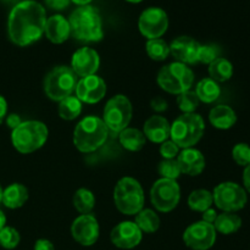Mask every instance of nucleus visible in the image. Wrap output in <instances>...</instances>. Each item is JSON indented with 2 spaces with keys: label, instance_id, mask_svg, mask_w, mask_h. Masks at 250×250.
Returning <instances> with one entry per match:
<instances>
[{
  "label": "nucleus",
  "instance_id": "412c9836",
  "mask_svg": "<svg viewBox=\"0 0 250 250\" xmlns=\"http://www.w3.org/2000/svg\"><path fill=\"white\" fill-rule=\"evenodd\" d=\"M44 34L54 44H61L71 36V28L68 20L62 15H53L45 22Z\"/></svg>",
  "mask_w": 250,
  "mask_h": 250
},
{
  "label": "nucleus",
  "instance_id": "4c0bfd02",
  "mask_svg": "<svg viewBox=\"0 0 250 250\" xmlns=\"http://www.w3.org/2000/svg\"><path fill=\"white\" fill-rule=\"evenodd\" d=\"M180 154V148L172 141H165L160 146V155L164 159H176Z\"/></svg>",
  "mask_w": 250,
  "mask_h": 250
},
{
  "label": "nucleus",
  "instance_id": "9d476101",
  "mask_svg": "<svg viewBox=\"0 0 250 250\" xmlns=\"http://www.w3.org/2000/svg\"><path fill=\"white\" fill-rule=\"evenodd\" d=\"M214 204L224 212H237L248 203V195L243 187L234 182H222L212 193Z\"/></svg>",
  "mask_w": 250,
  "mask_h": 250
},
{
  "label": "nucleus",
  "instance_id": "a19ab883",
  "mask_svg": "<svg viewBox=\"0 0 250 250\" xmlns=\"http://www.w3.org/2000/svg\"><path fill=\"white\" fill-rule=\"evenodd\" d=\"M202 214H203V221H204V222H208V224L214 225V222L216 221L217 212H216V210H214L212 208L205 210V211H203Z\"/></svg>",
  "mask_w": 250,
  "mask_h": 250
},
{
  "label": "nucleus",
  "instance_id": "6ab92c4d",
  "mask_svg": "<svg viewBox=\"0 0 250 250\" xmlns=\"http://www.w3.org/2000/svg\"><path fill=\"white\" fill-rule=\"evenodd\" d=\"M181 172L188 176H198L204 171L205 158L198 149L187 148L180 151L177 158Z\"/></svg>",
  "mask_w": 250,
  "mask_h": 250
},
{
  "label": "nucleus",
  "instance_id": "09e8293b",
  "mask_svg": "<svg viewBox=\"0 0 250 250\" xmlns=\"http://www.w3.org/2000/svg\"><path fill=\"white\" fill-rule=\"evenodd\" d=\"M2 188H1V186H0V203H1V199H2Z\"/></svg>",
  "mask_w": 250,
  "mask_h": 250
},
{
  "label": "nucleus",
  "instance_id": "0eeeda50",
  "mask_svg": "<svg viewBox=\"0 0 250 250\" xmlns=\"http://www.w3.org/2000/svg\"><path fill=\"white\" fill-rule=\"evenodd\" d=\"M159 87L166 93L180 95L192 88L194 82V73L192 68L182 62H171L164 66L158 73Z\"/></svg>",
  "mask_w": 250,
  "mask_h": 250
},
{
  "label": "nucleus",
  "instance_id": "49530a36",
  "mask_svg": "<svg viewBox=\"0 0 250 250\" xmlns=\"http://www.w3.org/2000/svg\"><path fill=\"white\" fill-rule=\"evenodd\" d=\"M5 225H6V216L2 212V210H0V229H4Z\"/></svg>",
  "mask_w": 250,
  "mask_h": 250
},
{
  "label": "nucleus",
  "instance_id": "f03ea898",
  "mask_svg": "<svg viewBox=\"0 0 250 250\" xmlns=\"http://www.w3.org/2000/svg\"><path fill=\"white\" fill-rule=\"evenodd\" d=\"M68 23L71 36L81 42H99L104 37L99 11L90 5L77 7L70 15Z\"/></svg>",
  "mask_w": 250,
  "mask_h": 250
},
{
  "label": "nucleus",
  "instance_id": "393cba45",
  "mask_svg": "<svg viewBox=\"0 0 250 250\" xmlns=\"http://www.w3.org/2000/svg\"><path fill=\"white\" fill-rule=\"evenodd\" d=\"M194 92L199 102L205 103V104H211V103L216 102L219 99L220 94H221V88H220L219 83L215 82L210 77H208L203 78L198 83Z\"/></svg>",
  "mask_w": 250,
  "mask_h": 250
},
{
  "label": "nucleus",
  "instance_id": "dca6fc26",
  "mask_svg": "<svg viewBox=\"0 0 250 250\" xmlns=\"http://www.w3.org/2000/svg\"><path fill=\"white\" fill-rule=\"evenodd\" d=\"M143 232L134 221H124L112 229L110 239L115 247L120 249H133L142 242Z\"/></svg>",
  "mask_w": 250,
  "mask_h": 250
},
{
  "label": "nucleus",
  "instance_id": "de8ad7c7",
  "mask_svg": "<svg viewBox=\"0 0 250 250\" xmlns=\"http://www.w3.org/2000/svg\"><path fill=\"white\" fill-rule=\"evenodd\" d=\"M71 1H73L75 4L80 5V6H84V5H89V2L92 1V0H71Z\"/></svg>",
  "mask_w": 250,
  "mask_h": 250
},
{
  "label": "nucleus",
  "instance_id": "4be33fe9",
  "mask_svg": "<svg viewBox=\"0 0 250 250\" xmlns=\"http://www.w3.org/2000/svg\"><path fill=\"white\" fill-rule=\"evenodd\" d=\"M209 121L215 128L229 129L236 125L237 115L229 105H217L210 110Z\"/></svg>",
  "mask_w": 250,
  "mask_h": 250
},
{
  "label": "nucleus",
  "instance_id": "1a4fd4ad",
  "mask_svg": "<svg viewBox=\"0 0 250 250\" xmlns=\"http://www.w3.org/2000/svg\"><path fill=\"white\" fill-rule=\"evenodd\" d=\"M132 120V104L126 95L117 94L107 100L104 107L103 121L109 132L120 133L127 128Z\"/></svg>",
  "mask_w": 250,
  "mask_h": 250
},
{
  "label": "nucleus",
  "instance_id": "8fccbe9b",
  "mask_svg": "<svg viewBox=\"0 0 250 250\" xmlns=\"http://www.w3.org/2000/svg\"><path fill=\"white\" fill-rule=\"evenodd\" d=\"M127 1H129V2H134V4H136V2H141L142 0H127Z\"/></svg>",
  "mask_w": 250,
  "mask_h": 250
},
{
  "label": "nucleus",
  "instance_id": "423d86ee",
  "mask_svg": "<svg viewBox=\"0 0 250 250\" xmlns=\"http://www.w3.org/2000/svg\"><path fill=\"white\" fill-rule=\"evenodd\" d=\"M115 207L121 214L136 216L144 209V190L141 183L133 177H122L114 189Z\"/></svg>",
  "mask_w": 250,
  "mask_h": 250
},
{
  "label": "nucleus",
  "instance_id": "6e6552de",
  "mask_svg": "<svg viewBox=\"0 0 250 250\" xmlns=\"http://www.w3.org/2000/svg\"><path fill=\"white\" fill-rule=\"evenodd\" d=\"M77 84L75 72L67 66H56L44 78V93L49 99L61 102L72 95Z\"/></svg>",
  "mask_w": 250,
  "mask_h": 250
},
{
  "label": "nucleus",
  "instance_id": "c756f323",
  "mask_svg": "<svg viewBox=\"0 0 250 250\" xmlns=\"http://www.w3.org/2000/svg\"><path fill=\"white\" fill-rule=\"evenodd\" d=\"M82 112V102L77 99V97L65 98L61 102H59V116L66 121H72L77 119Z\"/></svg>",
  "mask_w": 250,
  "mask_h": 250
},
{
  "label": "nucleus",
  "instance_id": "c9c22d12",
  "mask_svg": "<svg viewBox=\"0 0 250 250\" xmlns=\"http://www.w3.org/2000/svg\"><path fill=\"white\" fill-rule=\"evenodd\" d=\"M221 50L215 44H205V45H200L199 55H198V62L207 63L210 65L214 60L220 58Z\"/></svg>",
  "mask_w": 250,
  "mask_h": 250
},
{
  "label": "nucleus",
  "instance_id": "9b49d317",
  "mask_svg": "<svg viewBox=\"0 0 250 250\" xmlns=\"http://www.w3.org/2000/svg\"><path fill=\"white\" fill-rule=\"evenodd\" d=\"M181 199V188L177 181L160 178L150 189V200L158 211L170 212L178 205Z\"/></svg>",
  "mask_w": 250,
  "mask_h": 250
},
{
  "label": "nucleus",
  "instance_id": "f704fd0d",
  "mask_svg": "<svg viewBox=\"0 0 250 250\" xmlns=\"http://www.w3.org/2000/svg\"><path fill=\"white\" fill-rule=\"evenodd\" d=\"M20 241H21V236L14 227L5 226L4 229H0V246L4 249H15L20 244Z\"/></svg>",
  "mask_w": 250,
  "mask_h": 250
},
{
  "label": "nucleus",
  "instance_id": "7ed1b4c3",
  "mask_svg": "<svg viewBox=\"0 0 250 250\" xmlns=\"http://www.w3.org/2000/svg\"><path fill=\"white\" fill-rule=\"evenodd\" d=\"M109 137L106 125L97 116L81 120L73 131V144L81 153H93L102 148Z\"/></svg>",
  "mask_w": 250,
  "mask_h": 250
},
{
  "label": "nucleus",
  "instance_id": "72a5a7b5",
  "mask_svg": "<svg viewBox=\"0 0 250 250\" xmlns=\"http://www.w3.org/2000/svg\"><path fill=\"white\" fill-rule=\"evenodd\" d=\"M158 171L160 173L161 178H167V180H177L180 177L181 168L178 165L177 159H164L158 166Z\"/></svg>",
  "mask_w": 250,
  "mask_h": 250
},
{
  "label": "nucleus",
  "instance_id": "79ce46f5",
  "mask_svg": "<svg viewBox=\"0 0 250 250\" xmlns=\"http://www.w3.org/2000/svg\"><path fill=\"white\" fill-rule=\"evenodd\" d=\"M34 250H55L54 244L49 239H38L34 243Z\"/></svg>",
  "mask_w": 250,
  "mask_h": 250
},
{
  "label": "nucleus",
  "instance_id": "a211bd4d",
  "mask_svg": "<svg viewBox=\"0 0 250 250\" xmlns=\"http://www.w3.org/2000/svg\"><path fill=\"white\" fill-rule=\"evenodd\" d=\"M200 44L190 37L182 36L176 38L170 44V54L173 58L185 65H194L198 63Z\"/></svg>",
  "mask_w": 250,
  "mask_h": 250
},
{
  "label": "nucleus",
  "instance_id": "39448f33",
  "mask_svg": "<svg viewBox=\"0 0 250 250\" xmlns=\"http://www.w3.org/2000/svg\"><path fill=\"white\" fill-rule=\"evenodd\" d=\"M205 122L200 115L182 114L173 121L170 138L178 148H193L204 136Z\"/></svg>",
  "mask_w": 250,
  "mask_h": 250
},
{
  "label": "nucleus",
  "instance_id": "f8f14e48",
  "mask_svg": "<svg viewBox=\"0 0 250 250\" xmlns=\"http://www.w3.org/2000/svg\"><path fill=\"white\" fill-rule=\"evenodd\" d=\"M216 233L214 225L202 220L186 229L183 233V242L192 250H209L216 242Z\"/></svg>",
  "mask_w": 250,
  "mask_h": 250
},
{
  "label": "nucleus",
  "instance_id": "bb28decb",
  "mask_svg": "<svg viewBox=\"0 0 250 250\" xmlns=\"http://www.w3.org/2000/svg\"><path fill=\"white\" fill-rule=\"evenodd\" d=\"M216 232L221 234L236 233L242 227V219L234 212H222L217 215L216 221L214 222Z\"/></svg>",
  "mask_w": 250,
  "mask_h": 250
},
{
  "label": "nucleus",
  "instance_id": "4468645a",
  "mask_svg": "<svg viewBox=\"0 0 250 250\" xmlns=\"http://www.w3.org/2000/svg\"><path fill=\"white\" fill-rule=\"evenodd\" d=\"M71 234L73 239L81 246L90 247L97 243L100 234V227L97 217L92 214L78 216L71 226Z\"/></svg>",
  "mask_w": 250,
  "mask_h": 250
},
{
  "label": "nucleus",
  "instance_id": "c85d7f7f",
  "mask_svg": "<svg viewBox=\"0 0 250 250\" xmlns=\"http://www.w3.org/2000/svg\"><path fill=\"white\" fill-rule=\"evenodd\" d=\"M212 203H214L212 193L208 189H195L188 197V207L193 211H205L211 208Z\"/></svg>",
  "mask_w": 250,
  "mask_h": 250
},
{
  "label": "nucleus",
  "instance_id": "ea45409f",
  "mask_svg": "<svg viewBox=\"0 0 250 250\" xmlns=\"http://www.w3.org/2000/svg\"><path fill=\"white\" fill-rule=\"evenodd\" d=\"M150 106L154 111L163 112V111H166V110H167L168 104L165 99H163V98H160V97H156L150 102Z\"/></svg>",
  "mask_w": 250,
  "mask_h": 250
},
{
  "label": "nucleus",
  "instance_id": "a18cd8bd",
  "mask_svg": "<svg viewBox=\"0 0 250 250\" xmlns=\"http://www.w3.org/2000/svg\"><path fill=\"white\" fill-rule=\"evenodd\" d=\"M7 114V103L4 99V97L0 95V125L2 124V121L5 120V116Z\"/></svg>",
  "mask_w": 250,
  "mask_h": 250
},
{
  "label": "nucleus",
  "instance_id": "c03bdc74",
  "mask_svg": "<svg viewBox=\"0 0 250 250\" xmlns=\"http://www.w3.org/2000/svg\"><path fill=\"white\" fill-rule=\"evenodd\" d=\"M243 185H244V188H246V192L250 193V164L248 166L244 167Z\"/></svg>",
  "mask_w": 250,
  "mask_h": 250
},
{
  "label": "nucleus",
  "instance_id": "2eb2a0df",
  "mask_svg": "<svg viewBox=\"0 0 250 250\" xmlns=\"http://www.w3.org/2000/svg\"><path fill=\"white\" fill-rule=\"evenodd\" d=\"M76 97L85 104H95L104 99L106 94V83L97 75L81 78L76 84Z\"/></svg>",
  "mask_w": 250,
  "mask_h": 250
},
{
  "label": "nucleus",
  "instance_id": "58836bf2",
  "mask_svg": "<svg viewBox=\"0 0 250 250\" xmlns=\"http://www.w3.org/2000/svg\"><path fill=\"white\" fill-rule=\"evenodd\" d=\"M71 0H45V4L49 9L61 11L70 5Z\"/></svg>",
  "mask_w": 250,
  "mask_h": 250
},
{
  "label": "nucleus",
  "instance_id": "a878e982",
  "mask_svg": "<svg viewBox=\"0 0 250 250\" xmlns=\"http://www.w3.org/2000/svg\"><path fill=\"white\" fill-rule=\"evenodd\" d=\"M208 71H209V76L211 80H214L217 83H222L232 78L233 65L231 63V61L220 56L210 63Z\"/></svg>",
  "mask_w": 250,
  "mask_h": 250
},
{
  "label": "nucleus",
  "instance_id": "20e7f679",
  "mask_svg": "<svg viewBox=\"0 0 250 250\" xmlns=\"http://www.w3.org/2000/svg\"><path fill=\"white\" fill-rule=\"evenodd\" d=\"M49 131L45 124L37 120L22 121L12 129L11 142L14 148L21 154H31L41 149L48 141Z\"/></svg>",
  "mask_w": 250,
  "mask_h": 250
},
{
  "label": "nucleus",
  "instance_id": "2f4dec72",
  "mask_svg": "<svg viewBox=\"0 0 250 250\" xmlns=\"http://www.w3.org/2000/svg\"><path fill=\"white\" fill-rule=\"evenodd\" d=\"M146 54L154 61H164L170 55V45L164 39H149L146 44Z\"/></svg>",
  "mask_w": 250,
  "mask_h": 250
},
{
  "label": "nucleus",
  "instance_id": "e433bc0d",
  "mask_svg": "<svg viewBox=\"0 0 250 250\" xmlns=\"http://www.w3.org/2000/svg\"><path fill=\"white\" fill-rule=\"evenodd\" d=\"M232 158L239 166H248L250 164V146L247 143H238L232 149Z\"/></svg>",
  "mask_w": 250,
  "mask_h": 250
},
{
  "label": "nucleus",
  "instance_id": "aec40b11",
  "mask_svg": "<svg viewBox=\"0 0 250 250\" xmlns=\"http://www.w3.org/2000/svg\"><path fill=\"white\" fill-rule=\"evenodd\" d=\"M171 125L167 120L160 115H153L144 124L143 133L146 138L153 143L161 144L170 138Z\"/></svg>",
  "mask_w": 250,
  "mask_h": 250
},
{
  "label": "nucleus",
  "instance_id": "f257e3e1",
  "mask_svg": "<svg viewBox=\"0 0 250 250\" xmlns=\"http://www.w3.org/2000/svg\"><path fill=\"white\" fill-rule=\"evenodd\" d=\"M46 15L42 4L34 0H23L15 5L7 20L10 41L19 46L31 45L44 34Z\"/></svg>",
  "mask_w": 250,
  "mask_h": 250
},
{
  "label": "nucleus",
  "instance_id": "7c9ffc66",
  "mask_svg": "<svg viewBox=\"0 0 250 250\" xmlns=\"http://www.w3.org/2000/svg\"><path fill=\"white\" fill-rule=\"evenodd\" d=\"M73 207L81 215L90 214L95 207V197L92 190L80 188L73 195Z\"/></svg>",
  "mask_w": 250,
  "mask_h": 250
},
{
  "label": "nucleus",
  "instance_id": "37998d69",
  "mask_svg": "<svg viewBox=\"0 0 250 250\" xmlns=\"http://www.w3.org/2000/svg\"><path fill=\"white\" fill-rule=\"evenodd\" d=\"M21 122H22L21 117H20L17 114H10L9 116L6 117V125L11 129H15L17 126H20Z\"/></svg>",
  "mask_w": 250,
  "mask_h": 250
},
{
  "label": "nucleus",
  "instance_id": "ddd939ff",
  "mask_svg": "<svg viewBox=\"0 0 250 250\" xmlns=\"http://www.w3.org/2000/svg\"><path fill=\"white\" fill-rule=\"evenodd\" d=\"M138 28L148 41L160 38L168 28L167 14L160 7H148L139 16Z\"/></svg>",
  "mask_w": 250,
  "mask_h": 250
},
{
  "label": "nucleus",
  "instance_id": "cd10ccee",
  "mask_svg": "<svg viewBox=\"0 0 250 250\" xmlns=\"http://www.w3.org/2000/svg\"><path fill=\"white\" fill-rule=\"evenodd\" d=\"M134 224L144 233H154L160 227V217L154 210L142 209L134 217Z\"/></svg>",
  "mask_w": 250,
  "mask_h": 250
},
{
  "label": "nucleus",
  "instance_id": "473e14b6",
  "mask_svg": "<svg viewBox=\"0 0 250 250\" xmlns=\"http://www.w3.org/2000/svg\"><path fill=\"white\" fill-rule=\"evenodd\" d=\"M199 99H198L197 94L193 90H187V92L182 93L177 97V105L178 109L183 112V114H193L195 110L199 106Z\"/></svg>",
  "mask_w": 250,
  "mask_h": 250
},
{
  "label": "nucleus",
  "instance_id": "b1692460",
  "mask_svg": "<svg viewBox=\"0 0 250 250\" xmlns=\"http://www.w3.org/2000/svg\"><path fill=\"white\" fill-rule=\"evenodd\" d=\"M146 136L137 128L127 127L119 133L120 144L128 151H139L146 146Z\"/></svg>",
  "mask_w": 250,
  "mask_h": 250
},
{
  "label": "nucleus",
  "instance_id": "f3484780",
  "mask_svg": "<svg viewBox=\"0 0 250 250\" xmlns=\"http://www.w3.org/2000/svg\"><path fill=\"white\" fill-rule=\"evenodd\" d=\"M100 66V58L97 50L84 46L73 53L71 59V70L81 78L95 75Z\"/></svg>",
  "mask_w": 250,
  "mask_h": 250
},
{
  "label": "nucleus",
  "instance_id": "5701e85b",
  "mask_svg": "<svg viewBox=\"0 0 250 250\" xmlns=\"http://www.w3.org/2000/svg\"><path fill=\"white\" fill-rule=\"evenodd\" d=\"M28 200V189L21 183H12L2 190L1 203L9 209H19Z\"/></svg>",
  "mask_w": 250,
  "mask_h": 250
}]
</instances>
